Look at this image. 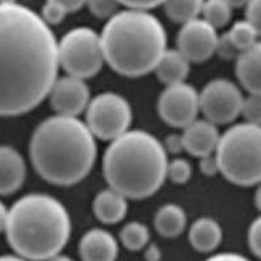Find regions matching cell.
Returning a JSON list of instances; mask_svg holds the SVG:
<instances>
[{
	"mask_svg": "<svg viewBox=\"0 0 261 261\" xmlns=\"http://www.w3.org/2000/svg\"><path fill=\"white\" fill-rule=\"evenodd\" d=\"M58 68L57 38L41 16L21 4L0 3V116L38 106Z\"/></svg>",
	"mask_w": 261,
	"mask_h": 261,
	"instance_id": "1",
	"label": "cell"
},
{
	"mask_svg": "<svg viewBox=\"0 0 261 261\" xmlns=\"http://www.w3.org/2000/svg\"><path fill=\"white\" fill-rule=\"evenodd\" d=\"M97 157L93 134L79 118L55 115L37 127L30 140V158L42 178L57 186L83 180Z\"/></svg>",
	"mask_w": 261,
	"mask_h": 261,
	"instance_id": "2",
	"label": "cell"
},
{
	"mask_svg": "<svg viewBox=\"0 0 261 261\" xmlns=\"http://www.w3.org/2000/svg\"><path fill=\"white\" fill-rule=\"evenodd\" d=\"M167 153L153 135L127 130L111 141L103 157V175L125 199H145L166 179Z\"/></svg>",
	"mask_w": 261,
	"mask_h": 261,
	"instance_id": "3",
	"label": "cell"
},
{
	"mask_svg": "<svg viewBox=\"0 0 261 261\" xmlns=\"http://www.w3.org/2000/svg\"><path fill=\"white\" fill-rule=\"evenodd\" d=\"M9 246L28 261H46L59 255L71 235V218L60 201L32 193L8 211L6 226Z\"/></svg>",
	"mask_w": 261,
	"mask_h": 261,
	"instance_id": "4",
	"label": "cell"
},
{
	"mask_svg": "<svg viewBox=\"0 0 261 261\" xmlns=\"http://www.w3.org/2000/svg\"><path fill=\"white\" fill-rule=\"evenodd\" d=\"M99 37L105 62L128 77H139L153 71L166 50V32L162 24L143 9L115 13Z\"/></svg>",
	"mask_w": 261,
	"mask_h": 261,
	"instance_id": "5",
	"label": "cell"
},
{
	"mask_svg": "<svg viewBox=\"0 0 261 261\" xmlns=\"http://www.w3.org/2000/svg\"><path fill=\"white\" fill-rule=\"evenodd\" d=\"M218 171L231 183L249 187L261 179V128L241 123L220 136L214 150Z\"/></svg>",
	"mask_w": 261,
	"mask_h": 261,
	"instance_id": "6",
	"label": "cell"
},
{
	"mask_svg": "<svg viewBox=\"0 0 261 261\" xmlns=\"http://www.w3.org/2000/svg\"><path fill=\"white\" fill-rule=\"evenodd\" d=\"M58 60L68 76L92 77L105 62L101 37L89 28L69 30L58 43Z\"/></svg>",
	"mask_w": 261,
	"mask_h": 261,
	"instance_id": "7",
	"label": "cell"
},
{
	"mask_svg": "<svg viewBox=\"0 0 261 261\" xmlns=\"http://www.w3.org/2000/svg\"><path fill=\"white\" fill-rule=\"evenodd\" d=\"M132 122V110L124 97L116 93H101L86 107V127L93 136L113 141L122 136Z\"/></svg>",
	"mask_w": 261,
	"mask_h": 261,
	"instance_id": "8",
	"label": "cell"
},
{
	"mask_svg": "<svg viewBox=\"0 0 261 261\" xmlns=\"http://www.w3.org/2000/svg\"><path fill=\"white\" fill-rule=\"evenodd\" d=\"M243 94L231 81L217 79L205 85L199 94V107L206 120L217 124H227L241 115Z\"/></svg>",
	"mask_w": 261,
	"mask_h": 261,
	"instance_id": "9",
	"label": "cell"
},
{
	"mask_svg": "<svg viewBox=\"0 0 261 261\" xmlns=\"http://www.w3.org/2000/svg\"><path fill=\"white\" fill-rule=\"evenodd\" d=\"M199 111V93L190 84L166 86L158 99L161 118L172 127L186 128L196 120Z\"/></svg>",
	"mask_w": 261,
	"mask_h": 261,
	"instance_id": "10",
	"label": "cell"
},
{
	"mask_svg": "<svg viewBox=\"0 0 261 261\" xmlns=\"http://www.w3.org/2000/svg\"><path fill=\"white\" fill-rule=\"evenodd\" d=\"M216 29L201 18H195L183 24L178 34V51L188 62L201 63L216 53Z\"/></svg>",
	"mask_w": 261,
	"mask_h": 261,
	"instance_id": "11",
	"label": "cell"
},
{
	"mask_svg": "<svg viewBox=\"0 0 261 261\" xmlns=\"http://www.w3.org/2000/svg\"><path fill=\"white\" fill-rule=\"evenodd\" d=\"M48 95L58 115L72 118L84 113L90 102L89 88L85 81L73 76L57 79Z\"/></svg>",
	"mask_w": 261,
	"mask_h": 261,
	"instance_id": "12",
	"label": "cell"
},
{
	"mask_svg": "<svg viewBox=\"0 0 261 261\" xmlns=\"http://www.w3.org/2000/svg\"><path fill=\"white\" fill-rule=\"evenodd\" d=\"M183 129L181 135L183 149H186L190 154L199 158L213 154L220 140L217 125L208 122L206 119L205 120L196 119Z\"/></svg>",
	"mask_w": 261,
	"mask_h": 261,
	"instance_id": "13",
	"label": "cell"
},
{
	"mask_svg": "<svg viewBox=\"0 0 261 261\" xmlns=\"http://www.w3.org/2000/svg\"><path fill=\"white\" fill-rule=\"evenodd\" d=\"M79 251L83 261H115L119 247L110 232L102 228H93L81 238Z\"/></svg>",
	"mask_w": 261,
	"mask_h": 261,
	"instance_id": "14",
	"label": "cell"
},
{
	"mask_svg": "<svg viewBox=\"0 0 261 261\" xmlns=\"http://www.w3.org/2000/svg\"><path fill=\"white\" fill-rule=\"evenodd\" d=\"M27 166L22 155L11 146H0V195H11L22 186Z\"/></svg>",
	"mask_w": 261,
	"mask_h": 261,
	"instance_id": "15",
	"label": "cell"
},
{
	"mask_svg": "<svg viewBox=\"0 0 261 261\" xmlns=\"http://www.w3.org/2000/svg\"><path fill=\"white\" fill-rule=\"evenodd\" d=\"M238 80L249 94H261V46L260 43L243 51L237 58Z\"/></svg>",
	"mask_w": 261,
	"mask_h": 261,
	"instance_id": "16",
	"label": "cell"
},
{
	"mask_svg": "<svg viewBox=\"0 0 261 261\" xmlns=\"http://www.w3.org/2000/svg\"><path fill=\"white\" fill-rule=\"evenodd\" d=\"M127 199L113 188L103 190L95 196L93 202V211L101 222L113 225L120 222L127 214Z\"/></svg>",
	"mask_w": 261,
	"mask_h": 261,
	"instance_id": "17",
	"label": "cell"
},
{
	"mask_svg": "<svg viewBox=\"0 0 261 261\" xmlns=\"http://www.w3.org/2000/svg\"><path fill=\"white\" fill-rule=\"evenodd\" d=\"M157 77L166 86L184 83L190 73V62L178 50H165L154 67Z\"/></svg>",
	"mask_w": 261,
	"mask_h": 261,
	"instance_id": "18",
	"label": "cell"
},
{
	"mask_svg": "<svg viewBox=\"0 0 261 261\" xmlns=\"http://www.w3.org/2000/svg\"><path fill=\"white\" fill-rule=\"evenodd\" d=\"M190 242L199 252H212L222 241V228L209 217L196 220L190 228Z\"/></svg>",
	"mask_w": 261,
	"mask_h": 261,
	"instance_id": "19",
	"label": "cell"
},
{
	"mask_svg": "<svg viewBox=\"0 0 261 261\" xmlns=\"http://www.w3.org/2000/svg\"><path fill=\"white\" fill-rule=\"evenodd\" d=\"M187 217L183 209L175 204L163 205L154 217L155 230L165 238H175L184 231Z\"/></svg>",
	"mask_w": 261,
	"mask_h": 261,
	"instance_id": "20",
	"label": "cell"
},
{
	"mask_svg": "<svg viewBox=\"0 0 261 261\" xmlns=\"http://www.w3.org/2000/svg\"><path fill=\"white\" fill-rule=\"evenodd\" d=\"M204 0H163V8L170 20L186 24L201 13Z\"/></svg>",
	"mask_w": 261,
	"mask_h": 261,
	"instance_id": "21",
	"label": "cell"
},
{
	"mask_svg": "<svg viewBox=\"0 0 261 261\" xmlns=\"http://www.w3.org/2000/svg\"><path fill=\"white\" fill-rule=\"evenodd\" d=\"M258 34H260V30L256 29L253 25H251L246 20L237 21L231 27V29L227 32L230 41L234 43L235 47L241 53L257 45Z\"/></svg>",
	"mask_w": 261,
	"mask_h": 261,
	"instance_id": "22",
	"label": "cell"
},
{
	"mask_svg": "<svg viewBox=\"0 0 261 261\" xmlns=\"http://www.w3.org/2000/svg\"><path fill=\"white\" fill-rule=\"evenodd\" d=\"M120 242L129 251H140L145 248L150 239L149 228L141 222H129L120 230Z\"/></svg>",
	"mask_w": 261,
	"mask_h": 261,
	"instance_id": "23",
	"label": "cell"
},
{
	"mask_svg": "<svg viewBox=\"0 0 261 261\" xmlns=\"http://www.w3.org/2000/svg\"><path fill=\"white\" fill-rule=\"evenodd\" d=\"M201 13L204 15L202 20L217 29L228 24L232 15V8L226 3V0H204Z\"/></svg>",
	"mask_w": 261,
	"mask_h": 261,
	"instance_id": "24",
	"label": "cell"
},
{
	"mask_svg": "<svg viewBox=\"0 0 261 261\" xmlns=\"http://www.w3.org/2000/svg\"><path fill=\"white\" fill-rule=\"evenodd\" d=\"M191 175H192V166L188 161L183 160V158H175V160L167 162L166 178H169L172 183H187Z\"/></svg>",
	"mask_w": 261,
	"mask_h": 261,
	"instance_id": "25",
	"label": "cell"
},
{
	"mask_svg": "<svg viewBox=\"0 0 261 261\" xmlns=\"http://www.w3.org/2000/svg\"><path fill=\"white\" fill-rule=\"evenodd\" d=\"M241 114L244 116L247 123L260 125L261 122V97L260 94H249L243 98Z\"/></svg>",
	"mask_w": 261,
	"mask_h": 261,
	"instance_id": "26",
	"label": "cell"
},
{
	"mask_svg": "<svg viewBox=\"0 0 261 261\" xmlns=\"http://www.w3.org/2000/svg\"><path fill=\"white\" fill-rule=\"evenodd\" d=\"M90 12L98 18H110L116 13L118 0H86Z\"/></svg>",
	"mask_w": 261,
	"mask_h": 261,
	"instance_id": "27",
	"label": "cell"
},
{
	"mask_svg": "<svg viewBox=\"0 0 261 261\" xmlns=\"http://www.w3.org/2000/svg\"><path fill=\"white\" fill-rule=\"evenodd\" d=\"M216 53H218V55L226 60L237 59V58L242 54L241 51L235 47L234 43L230 41L227 33H225V34H222V36H220L217 38Z\"/></svg>",
	"mask_w": 261,
	"mask_h": 261,
	"instance_id": "28",
	"label": "cell"
},
{
	"mask_svg": "<svg viewBox=\"0 0 261 261\" xmlns=\"http://www.w3.org/2000/svg\"><path fill=\"white\" fill-rule=\"evenodd\" d=\"M65 15H67V12L62 7L55 3H51V2H46L43 9H42L41 17L47 25H57L60 21H63Z\"/></svg>",
	"mask_w": 261,
	"mask_h": 261,
	"instance_id": "29",
	"label": "cell"
},
{
	"mask_svg": "<svg viewBox=\"0 0 261 261\" xmlns=\"http://www.w3.org/2000/svg\"><path fill=\"white\" fill-rule=\"evenodd\" d=\"M248 246L249 249L252 251L253 255L256 257L261 255V220L256 218L252 222V225L249 226L248 230Z\"/></svg>",
	"mask_w": 261,
	"mask_h": 261,
	"instance_id": "30",
	"label": "cell"
},
{
	"mask_svg": "<svg viewBox=\"0 0 261 261\" xmlns=\"http://www.w3.org/2000/svg\"><path fill=\"white\" fill-rule=\"evenodd\" d=\"M246 21L261 30V0H249L246 4Z\"/></svg>",
	"mask_w": 261,
	"mask_h": 261,
	"instance_id": "31",
	"label": "cell"
},
{
	"mask_svg": "<svg viewBox=\"0 0 261 261\" xmlns=\"http://www.w3.org/2000/svg\"><path fill=\"white\" fill-rule=\"evenodd\" d=\"M118 2L119 4H124L130 9H143V11L154 8L158 4L163 3V0H118Z\"/></svg>",
	"mask_w": 261,
	"mask_h": 261,
	"instance_id": "32",
	"label": "cell"
},
{
	"mask_svg": "<svg viewBox=\"0 0 261 261\" xmlns=\"http://www.w3.org/2000/svg\"><path fill=\"white\" fill-rule=\"evenodd\" d=\"M200 170L204 175L212 176L218 172V165H217L216 157L213 154L205 155L200 158Z\"/></svg>",
	"mask_w": 261,
	"mask_h": 261,
	"instance_id": "33",
	"label": "cell"
},
{
	"mask_svg": "<svg viewBox=\"0 0 261 261\" xmlns=\"http://www.w3.org/2000/svg\"><path fill=\"white\" fill-rule=\"evenodd\" d=\"M47 2L60 6L67 13L77 11L86 3V0H47Z\"/></svg>",
	"mask_w": 261,
	"mask_h": 261,
	"instance_id": "34",
	"label": "cell"
},
{
	"mask_svg": "<svg viewBox=\"0 0 261 261\" xmlns=\"http://www.w3.org/2000/svg\"><path fill=\"white\" fill-rule=\"evenodd\" d=\"M183 149V143H181V136L178 135H170L166 139V148L165 150H169L171 153H179Z\"/></svg>",
	"mask_w": 261,
	"mask_h": 261,
	"instance_id": "35",
	"label": "cell"
},
{
	"mask_svg": "<svg viewBox=\"0 0 261 261\" xmlns=\"http://www.w3.org/2000/svg\"><path fill=\"white\" fill-rule=\"evenodd\" d=\"M205 261H249V260L247 257H244V256L238 255V253L223 252V253H218V255L212 256V257H209L208 260H205Z\"/></svg>",
	"mask_w": 261,
	"mask_h": 261,
	"instance_id": "36",
	"label": "cell"
},
{
	"mask_svg": "<svg viewBox=\"0 0 261 261\" xmlns=\"http://www.w3.org/2000/svg\"><path fill=\"white\" fill-rule=\"evenodd\" d=\"M145 258L148 261H160L161 258V251L157 246L151 244V246L146 247L145 251Z\"/></svg>",
	"mask_w": 261,
	"mask_h": 261,
	"instance_id": "37",
	"label": "cell"
},
{
	"mask_svg": "<svg viewBox=\"0 0 261 261\" xmlns=\"http://www.w3.org/2000/svg\"><path fill=\"white\" fill-rule=\"evenodd\" d=\"M7 220H8V209L6 208V205L0 201V232L6 231Z\"/></svg>",
	"mask_w": 261,
	"mask_h": 261,
	"instance_id": "38",
	"label": "cell"
},
{
	"mask_svg": "<svg viewBox=\"0 0 261 261\" xmlns=\"http://www.w3.org/2000/svg\"><path fill=\"white\" fill-rule=\"evenodd\" d=\"M249 0H226V3L231 8H241V7H246Z\"/></svg>",
	"mask_w": 261,
	"mask_h": 261,
	"instance_id": "39",
	"label": "cell"
},
{
	"mask_svg": "<svg viewBox=\"0 0 261 261\" xmlns=\"http://www.w3.org/2000/svg\"><path fill=\"white\" fill-rule=\"evenodd\" d=\"M0 261H28V260H25V258L20 257V256L4 255V256H0Z\"/></svg>",
	"mask_w": 261,
	"mask_h": 261,
	"instance_id": "40",
	"label": "cell"
},
{
	"mask_svg": "<svg viewBox=\"0 0 261 261\" xmlns=\"http://www.w3.org/2000/svg\"><path fill=\"white\" fill-rule=\"evenodd\" d=\"M46 261H73L71 257H68V256H64V255H57L54 256V257L48 258V260Z\"/></svg>",
	"mask_w": 261,
	"mask_h": 261,
	"instance_id": "41",
	"label": "cell"
},
{
	"mask_svg": "<svg viewBox=\"0 0 261 261\" xmlns=\"http://www.w3.org/2000/svg\"><path fill=\"white\" fill-rule=\"evenodd\" d=\"M0 3H6V4H11V3H16V0H0Z\"/></svg>",
	"mask_w": 261,
	"mask_h": 261,
	"instance_id": "42",
	"label": "cell"
}]
</instances>
